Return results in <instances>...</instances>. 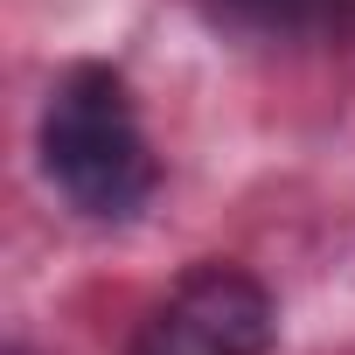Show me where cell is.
<instances>
[{"label":"cell","mask_w":355,"mask_h":355,"mask_svg":"<svg viewBox=\"0 0 355 355\" xmlns=\"http://www.w3.org/2000/svg\"><path fill=\"white\" fill-rule=\"evenodd\" d=\"M42 174L63 189L70 209H84L98 223H125L153 196V146H146L139 112H132V98L112 70L84 63L49 91Z\"/></svg>","instance_id":"6da1fadb"},{"label":"cell","mask_w":355,"mask_h":355,"mask_svg":"<svg viewBox=\"0 0 355 355\" xmlns=\"http://www.w3.org/2000/svg\"><path fill=\"white\" fill-rule=\"evenodd\" d=\"M279 306L244 265H196L146 306L125 355H272Z\"/></svg>","instance_id":"7a4b0ae2"}]
</instances>
